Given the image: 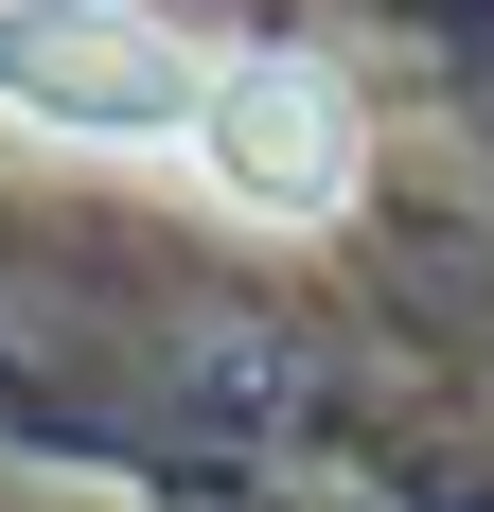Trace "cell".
<instances>
[{"label":"cell","mask_w":494,"mask_h":512,"mask_svg":"<svg viewBox=\"0 0 494 512\" xmlns=\"http://www.w3.org/2000/svg\"><path fill=\"white\" fill-rule=\"evenodd\" d=\"M0 106L36 142L177 159L247 230H336L353 177H371V124L318 53H195L142 0H0Z\"/></svg>","instance_id":"obj_1"}]
</instances>
